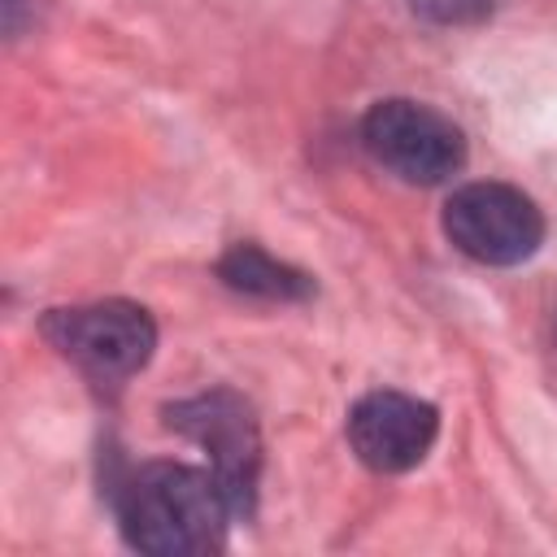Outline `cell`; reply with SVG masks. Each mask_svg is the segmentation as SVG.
<instances>
[{
    "mask_svg": "<svg viewBox=\"0 0 557 557\" xmlns=\"http://www.w3.org/2000/svg\"><path fill=\"white\" fill-rule=\"evenodd\" d=\"M218 274L231 292L244 296H261V300H305L313 292V278L287 261H274L265 248L257 244H235L222 252Z\"/></svg>",
    "mask_w": 557,
    "mask_h": 557,
    "instance_id": "7",
    "label": "cell"
},
{
    "mask_svg": "<svg viewBox=\"0 0 557 557\" xmlns=\"http://www.w3.org/2000/svg\"><path fill=\"white\" fill-rule=\"evenodd\" d=\"M44 335L91 379H126L148 366L157 348V322L144 305L131 300H100L78 309H52L44 318Z\"/></svg>",
    "mask_w": 557,
    "mask_h": 557,
    "instance_id": "5",
    "label": "cell"
},
{
    "mask_svg": "<svg viewBox=\"0 0 557 557\" xmlns=\"http://www.w3.org/2000/svg\"><path fill=\"white\" fill-rule=\"evenodd\" d=\"M435 431H440L435 405L409 392H370L348 413V444L379 474L413 470L431 453Z\"/></svg>",
    "mask_w": 557,
    "mask_h": 557,
    "instance_id": "6",
    "label": "cell"
},
{
    "mask_svg": "<svg viewBox=\"0 0 557 557\" xmlns=\"http://www.w3.org/2000/svg\"><path fill=\"white\" fill-rule=\"evenodd\" d=\"M361 144L366 152L392 170L405 183H444L461 170L466 161V139L461 131L431 104L418 100H379L361 117Z\"/></svg>",
    "mask_w": 557,
    "mask_h": 557,
    "instance_id": "3",
    "label": "cell"
},
{
    "mask_svg": "<svg viewBox=\"0 0 557 557\" xmlns=\"http://www.w3.org/2000/svg\"><path fill=\"white\" fill-rule=\"evenodd\" d=\"M409 9L435 26H474L492 17L496 0H409Z\"/></svg>",
    "mask_w": 557,
    "mask_h": 557,
    "instance_id": "8",
    "label": "cell"
},
{
    "mask_svg": "<svg viewBox=\"0 0 557 557\" xmlns=\"http://www.w3.org/2000/svg\"><path fill=\"white\" fill-rule=\"evenodd\" d=\"M444 235L483 265H518L544 239V213L509 183H466L444 205Z\"/></svg>",
    "mask_w": 557,
    "mask_h": 557,
    "instance_id": "4",
    "label": "cell"
},
{
    "mask_svg": "<svg viewBox=\"0 0 557 557\" xmlns=\"http://www.w3.org/2000/svg\"><path fill=\"white\" fill-rule=\"evenodd\" d=\"M117 522L131 548L152 557H196L222 544L235 522L218 479L183 461H148L117 492Z\"/></svg>",
    "mask_w": 557,
    "mask_h": 557,
    "instance_id": "1",
    "label": "cell"
},
{
    "mask_svg": "<svg viewBox=\"0 0 557 557\" xmlns=\"http://www.w3.org/2000/svg\"><path fill=\"white\" fill-rule=\"evenodd\" d=\"M165 422L170 431L205 448L209 474L218 479L231 513L248 518L257 505V470H261V435L252 409L235 392H205L165 405Z\"/></svg>",
    "mask_w": 557,
    "mask_h": 557,
    "instance_id": "2",
    "label": "cell"
}]
</instances>
